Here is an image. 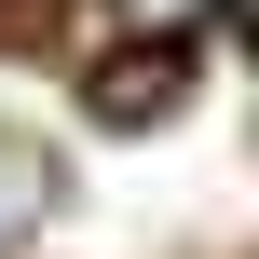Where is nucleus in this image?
Wrapping results in <instances>:
<instances>
[{
	"label": "nucleus",
	"mask_w": 259,
	"mask_h": 259,
	"mask_svg": "<svg viewBox=\"0 0 259 259\" xmlns=\"http://www.w3.org/2000/svg\"><path fill=\"white\" fill-rule=\"evenodd\" d=\"M41 191H55V178H41V164H27V150H14V137H0V232H14V219H27V205H41Z\"/></svg>",
	"instance_id": "obj_1"
},
{
	"label": "nucleus",
	"mask_w": 259,
	"mask_h": 259,
	"mask_svg": "<svg viewBox=\"0 0 259 259\" xmlns=\"http://www.w3.org/2000/svg\"><path fill=\"white\" fill-rule=\"evenodd\" d=\"M123 14H137V27H191L205 0H123Z\"/></svg>",
	"instance_id": "obj_2"
}]
</instances>
